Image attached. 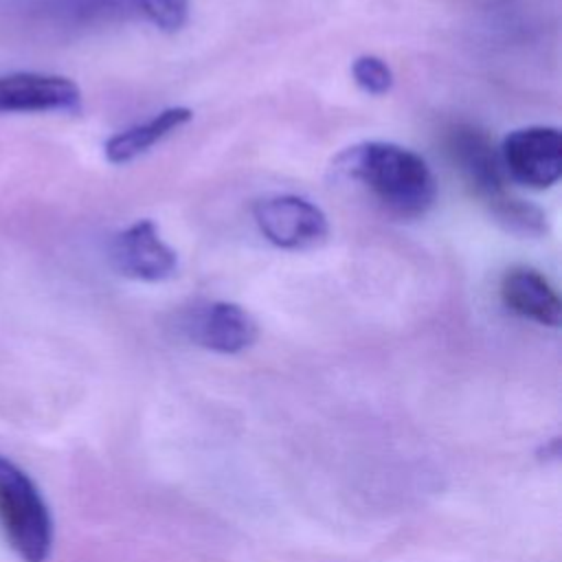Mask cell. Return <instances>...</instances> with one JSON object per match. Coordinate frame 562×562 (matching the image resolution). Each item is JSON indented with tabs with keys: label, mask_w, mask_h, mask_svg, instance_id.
<instances>
[{
	"label": "cell",
	"mask_w": 562,
	"mask_h": 562,
	"mask_svg": "<svg viewBox=\"0 0 562 562\" xmlns=\"http://www.w3.org/2000/svg\"><path fill=\"white\" fill-rule=\"evenodd\" d=\"M334 169L362 184L391 215L415 220L437 200V180L428 162L408 147L386 140H364L338 154Z\"/></svg>",
	"instance_id": "cell-1"
},
{
	"label": "cell",
	"mask_w": 562,
	"mask_h": 562,
	"mask_svg": "<svg viewBox=\"0 0 562 562\" xmlns=\"http://www.w3.org/2000/svg\"><path fill=\"white\" fill-rule=\"evenodd\" d=\"M446 151L465 184L487 206L498 224L512 233H522L531 226L536 206L507 189V173L498 149L483 130L470 123L452 125L446 134Z\"/></svg>",
	"instance_id": "cell-2"
},
{
	"label": "cell",
	"mask_w": 562,
	"mask_h": 562,
	"mask_svg": "<svg viewBox=\"0 0 562 562\" xmlns=\"http://www.w3.org/2000/svg\"><path fill=\"white\" fill-rule=\"evenodd\" d=\"M0 531L22 562H46L55 527L46 498L35 481L0 454Z\"/></svg>",
	"instance_id": "cell-3"
},
{
	"label": "cell",
	"mask_w": 562,
	"mask_h": 562,
	"mask_svg": "<svg viewBox=\"0 0 562 562\" xmlns=\"http://www.w3.org/2000/svg\"><path fill=\"white\" fill-rule=\"evenodd\" d=\"M252 217L261 235L283 250H310L329 235L325 211L294 193L266 195L252 204Z\"/></svg>",
	"instance_id": "cell-4"
},
{
	"label": "cell",
	"mask_w": 562,
	"mask_h": 562,
	"mask_svg": "<svg viewBox=\"0 0 562 562\" xmlns=\"http://www.w3.org/2000/svg\"><path fill=\"white\" fill-rule=\"evenodd\" d=\"M505 173L529 189H549L562 176V136L553 125L509 132L498 149Z\"/></svg>",
	"instance_id": "cell-5"
},
{
	"label": "cell",
	"mask_w": 562,
	"mask_h": 562,
	"mask_svg": "<svg viewBox=\"0 0 562 562\" xmlns=\"http://www.w3.org/2000/svg\"><path fill=\"white\" fill-rule=\"evenodd\" d=\"M110 261L119 274L147 283L171 279L178 270L176 250L162 241L156 222L149 217L136 220L112 239Z\"/></svg>",
	"instance_id": "cell-6"
},
{
	"label": "cell",
	"mask_w": 562,
	"mask_h": 562,
	"mask_svg": "<svg viewBox=\"0 0 562 562\" xmlns=\"http://www.w3.org/2000/svg\"><path fill=\"white\" fill-rule=\"evenodd\" d=\"M182 331L193 345L215 353H239L252 347L259 336L252 314L231 301L193 307L182 321Z\"/></svg>",
	"instance_id": "cell-7"
},
{
	"label": "cell",
	"mask_w": 562,
	"mask_h": 562,
	"mask_svg": "<svg viewBox=\"0 0 562 562\" xmlns=\"http://www.w3.org/2000/svg\"><path fill=\"white\" fill-rule=\"evenodd\" d=\"M81 110L79 86L61 75L11 72L0 77V114Z\"/></svg>",
	"instance_id": "cell-8"
},
{
	"label": "cell",
	"mask_w": 562,
	"mask_h": 562,
	"mask_svg": "<svg viewBox=\"0 0 562 562\" xmlns=\"http://www.w3.org/2000/svg\"><path fill=\"white\" fill-rule=\"evenodd\" d=\"M501 299L505 307L544 327H558L562 303L549 279L531 266H512L501 277Z\"/></svg>",
	"instance_id": "cell-9"
},
{
	"label": "cell",
	"mask_w": 562,
	"mask_h": 562,
	"mask_svg": "<svg viewBox=\"0 0 562 562\" xmlns=\"http://www.w3.org/2000/svg\"><path fill=\"white\" fill-rule=\"evenodd\" d=\"M193 110L187 105H171L154 114L151 119L136 123L123 132L110 136L103 145V154L112 165H125L147 154L156 143L191 123Z\"/></svg>",
	"instance_id": "cell-10"
},
{
	"label": "cell",
	"mask_w": 562,
	"mask_h": 562,
	"mask_svg": "<svg viewBox=\"0 0 562 562\" xmlns=\"http://www.w3.org/2000/svg\"><path fill=\"white\" fill-rule=\"evenodd\" d=\"M351 77H353V83L371 97L386 94L395 81L391 66L378 55L356 57L351 61Z\"/></svg>",
	"instance_id": "cell-11"
},
{
	"label": "cell",
	"mask_w": 562,
	"mask_h": 562,
	"mask_svg": "<svg viewBox=\"0 0 562 562\" xmlns=\"http://www.w3.org/2000/svg\"><path fill=\"white\" fill-rule=\"evenodd\" d=\"M140 11L165 33H176L189 18V0H136Z\"/></svg>",
	"instance_id": "cell-12"
}]
</instances>
